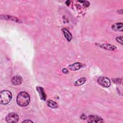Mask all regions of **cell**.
Segmentation results:
<instances>
[{
  "label": "cell",
  "mask_w": 123,
  "mask_h": 123,
  "mask_svg": "<svg viewBox=\"0 0 123 123\" xmlns=\"http://www.w3.org/2000/svg\"><path fill=\"white\" fill-rule=\"evenodd\" d=\"M62 31L64 35V37H65L67 40L69 42L72 39V36L71 33L69 31V30L67 29H66L65 28H63L62 29Z\"/></svg>",
  "instance_id": "10"
},
{
  "label": "cell",
  "mask_w": 123,
  "mask_h": 123,
  "mask_svg": "<svg viewBox=\"0 0 123 123\" xmlns=\"http://www.w3.org/2000/svg\"><path fill=\"white\" fill-rule=\"evenodd\" d=\"M12 98V94L9 90H2L0 93V103L1 104H7Z\"/></svg>",
  "instance_id": "2"
},
{
  "label": "cell",
  "mask_w": 123,
  "mask_h": 123,
  "mask_svg": "<svg viewBox=\"0 0 123 123\" xmlns=\"http://www.w3.org/2000/svg\"><path fill=\"white\" fill-rule=\"evenodd\" d=\"M37 89L39 94L40 98L43 100H46L47 96L44 91L43 88L40 86H38V87H37Z\"/></svg>",
  "instance_id": "9"
},
{
  "label": "cell",
  "mask_w": 123,
  "mask_h": 123,
  "mask_svg": "<svg viewBox=\"0 0 123 123\" xmlns=\"http://www.w3.org/2000/svg\"><path fill=\"white\" fill-rule=\"evenodd\" d=\"M22 123H33V122L31 121V120H25L23 121Z\"/></svg>",
  "instance_id": "17"
},
{
  "label": "cell",
  "mask_w": 123,
  "mask_h": 123,
  "mask_svg": "<svg viewBox=\"0 0 123 123\" xmlns=\"http://www.w3.org/2000/svg\"><path fill=\"white\" fill-rule=\"evenodd\" d=\"M11 81L13 85L18 86L22 84L23 82V79L20 75H15L12 78Z\"/></svg>",
  "instance_id": "6"
},
{
  "label": "cell",
  "mask_w": 123,
  "mask_h": 123,
  "mask_svg": "<svg viewBox=\"0 0 123 123\" xmlns=\"http://www.w3.org/2000/svg\"><path fill=\"white\" fill-rule=\"evenodd\" d=\"M111 28L112 30L116 31H123V23H116L114 24Z\"/></svg>",
  "instance_id": "8"
},
{
  "label": "cell",
  "mask_w": 123,
  "mask_h": 123,
  "mask_svg": "<svg viewBox=\"0 0 123 123\" xmlns=\"http://www.w3.org/2000/svg\"><path fill=\"white\" fill-rule=\"evenodd\" d=\"M18 115L14 112H12L9 113L6 117V121L9 123H17L19 120Z\"/></svg>",
  "instance_id": "3"
},
{
  "label": "cell",
  "mask_w": 123,
  "mask_h": 123,
  "mask_svg": "<svg viewBox=\"0 0 123 123\" xmlns=\"http://www.w3.org/2000/svg\"><path fill=\"white\" fill-rule=\"evenodd\" d=\"M3 16V15H2ZM3 19H6V20H13L15 22H17L18 20V19H17L15 17H12V16H10V15H4L3 16Z\"/></svg>",
  "instance_id": "14"
},
{
  "label": "cell",
  "mask_w": 123,
  "mask_h": 123,
  "mask_svg": "<svg viewBox=\"0 0 123 123\" xmlns=\"http://www.w3.org/2000/svg\"><path fill=\"white\" fill-rule=\"evenodd\" d=\"M62 72L64 73V74H67L68 73V71L66 69H63L62 70Z\"/></svg>",
  "instance_id": "18"
},
{
  "label": "cell",
  "mask_w": 123,
  "mask_h": 123,
  "mask_svg": "<svg viewBox=\"0 0 123 123\" xmlns=\"http://www.w3.org/2000/svg\"><path fill=\"white\" fill-rule=\"evenodd\" d=\"M70 1L69 0H67V1H66L65 3H66V4L67 6H69V4H70Z\"/></svg>",
  "instance_id": "19"
},
{
  "label": "cell",
  "mask_w": 123,
  "mask_h": 123,
  "mask_svg": "<svg viewBox=\"0 0 123 123\" xmlns=\"http://www.w3.org/2000/svg\"><path fill=\"white\" fill-rule=\"evenodd\" d=\"M116 41L120 43L121 44H123V37L122 36H120V37H116Z\"/></svg>",
  "instance_id": "15"
},
{
  "label": "cell",
  "mask_w": 123,
  "mask_h": 123,
  "mask_svg": "<svg viewBox=\"0 0 123 123\" xmlns=\"http://www.w3.org/2000/svg\"><path fill=\"white\" fill-rule=\"evenodd\" d=\"M88 122L89 123H101L103 122L102 119L97 115H90L88 116Z\"/></svg>",
  "instance_id": "5"
},
{
  "label": "cell",
  "mask_w": 123,
  "mask_h": 123,
  "mask_svg": "<svg viewBox=\"0 0 123 123\" xmlns=\"http://www.w3.org/2000/svg\"><path fill=\"white\" fill-rule=\"evenodd\" d=\"M30 100L29 95L25 91H22L19 93L16 98L18 105L22 107L27 106L29 104Z\"/></svg>",
  "instance_id": "1"
},
{
  "label": "cell",
  "mask_w": 123,
  "mask_h": 123,
  "mask_svg": "<svg viewBox=\"0 0 123 123\" xmlns=\"http://www.w3.org/2000/svg\"><path fill=\"white\" fill-rule=\"evenodd\" d=\"M82 66H83V64L82 63L80 62H76L69 65L68 68L72 71H76V70H79Z\"/></svg>",
  "instance_id": "7"
},
{
  "label": "cell",
  "mask_w": 123,
  "mask_h": 123,
  "mask_svg": "<svg viewBox=\"0 0 123 123\" xmlns=\"http://www.w3.org/2000/svg\"><path fill=\"white\" fill-rule=\"evenodd\" d=\"M80 118H81V119H83V120H86V119L87 117H86V114H82V115H81Z\"/></svg>",
  "instance_id": "16"
},
{
  "label": "cell",
  "mask_w": 123,
  "mask_h": 123,
  "mask_svg": "<svg viewBox=\"0 0 123 123\" xmlns=\"http://www.w3.org/2000/svg\"><path fill=\"white\" fill-rule=\"evenodd\" d=\"M100 47L105 49L110 50H113L116 49V47H115L113 45H110V44H104V45L103 44V45H101Z\"/></svg>",
  "instance_id": "11"
},
{
  "label": "cell",
  "mask_w": 123,
  "mask_h": 123,
  "mask_svg": "<svg viewBox=\"0 0 123 123\" xmlns=\"http://www.w3.org/2000/svg\"><path fill=\"white\" fill-rule=\"evenodd\" d=\"M98 83L103 87H108L111 86V81L108 78L101 76L98 79Z\"/></svg>",
  "instance_id": "4"
},
{
  "label": "cell",
  "mask_w": 123,
  "mask_h": 123,
  "mask_svg": "<svg viewBox=\"0 0 123 123\" xmlns=\"http://www.w3.org/2000/svg\"><path fill=\"white\" fill-rule=\"evenodd\" d=\"M86 81V78L85 77H82L81 78L77 80L75 83H74V85L75 86H79L81 85H83Z\"/></svg>",
  "instance_id": "13"
},
{
  "label": "cell",
  "mask_w": 123,
  "mask_h": 123,
  "mask_svg": "<svg viewBox=\"0 0 123 123\" xmlns=\"http://www.w3.org/2000/svg\"><path fill=\"white\" fill-rule=\"evenodd\" d=\"M47 104L49 107L52 108H56L58 107L57 103L51 99H49L47 101Z\"/></svg>",
  "instance_id": "12"
}]
</instances>
